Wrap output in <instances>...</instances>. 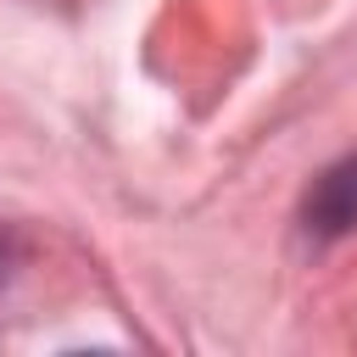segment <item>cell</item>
I'll use <instances>...</instances> for the list:
<instances>
[{
	"mask_svg": "<svg viewBox=\"0 0 357 357\" xmlns=\"http://www.w3.org/2000/svg\"><path fill=\"white\" fill-rule=\"evenodd\" d=\"M301 218H307L312 234H346V229H357V156H346L340 167H329L307 190Z\"/></svg>",
	"mask_w": 357,
	"mask_h": 357,
	"instance_id": "obj_1",
	"label": "cell"
}]
</instances>
